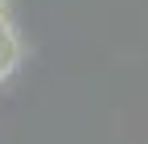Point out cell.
<instances>
[{"mask_svg":"<svg viewBox=\"0 0 148 144\" xmlns=\"http://www.w3.org/2000/svg\"><path fill=\"white\" fill-rule=\"evenodd\" d=\"M16 66V33L8 25V16H0V78Z\"/></svg>","mask_w":148,"mask_h":144,"instance_id":"6da1fadb","label":"cell"}]
</instances>
